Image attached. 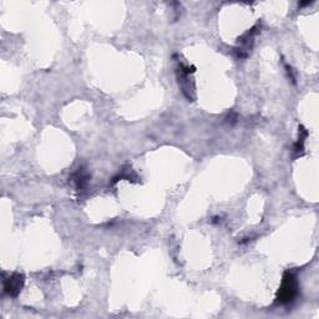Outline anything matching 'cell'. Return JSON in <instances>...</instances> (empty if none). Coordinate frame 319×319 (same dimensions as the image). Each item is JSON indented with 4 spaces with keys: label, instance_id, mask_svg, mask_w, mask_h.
Wrapping results in <instances>:
<instances>
[{
    "label": "cell",
    "instance_id": "3",
    "mask_svg": "<svg viewBox=\"0 0 319 319\" xmlns=\"http://www.w3.org/2000/svg\"><path fill=\"white\" fill-rule=\"evenodd\" d=\"M90 176L84 171L82 168H79V171L74 174V183L77 191H82L86 188L87 183H89Z\"/></svg>",
    "mask_w": 319,
    "mask_h": 319
},
{
    "label": "cell",
    "instance_id": "2",
    "mask_svg": "<svg viewBox=\"0 0 319 319\" xmlns=\"http://www.w3.org/2000/svg\"><path fill=\"white\" fill-rule=\"evenodd\" d=\"M24 276L20 273H14L4 281V292L11 297H16L24 287Z\"/></svg>",
    "mask_w": 319,
    "mask_h": 319
},
{
    "label": "cell",
    "instance_id": "1",
    "mask_svg": "<svg viewBox=\"0 0 319 319\" xmlns=\"http://www.w3.org/2000/svg\"><path fill=\"white\" fill-rule=\"evenodd\" d=\"M299 291V284L297 276L293 272L287 271L283 274V278H282L281 287H279L278 292H277L276 302L278 304H289L296 299V297L298 296Z\"/></svg>",
    "mask_w": 319,
    "mask_h": 319
},
{
    "label": "cell",
    "instance_id": "4",
    "mask_svg": "<svg viewBox=\"0 0 319 319\" xmlns=\"http://www.w3.org/2000/svg\"><path fill=\"white\" fill-rule=\"evenodd\" d=\"M307 136H308V132H307V130L304 129L303 126H299V137H298V141H297L296 145H294V150H293V151L296 152L297 155H301L302 152H303L304 141H306Z\"/></svg>",
    "mask_w": 319,
    "mask_h": 319
}]
</instances>
